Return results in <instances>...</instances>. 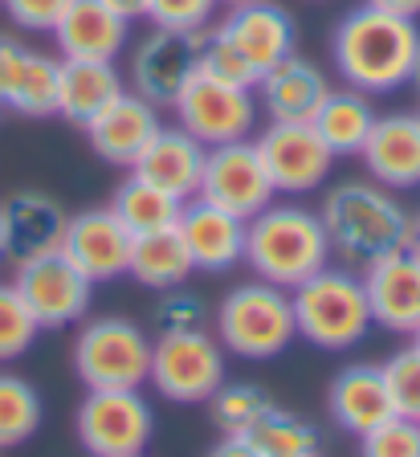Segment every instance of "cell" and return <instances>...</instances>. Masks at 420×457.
Segmentation results:
<instances>
[{
  "instance_id": "cell-1",
  "label": "cell",
  "mask_w": 420,
  "mask_h": 457,
  "mask_svg": "<svg viewBox=\"0 0 420 457\" xmlns=\"http://www.w3.org/2000/svg\"><path fill=\"white\" fill-rule=\"evenodd\" d=\"M420 49V29L412 17H396L375 4L351 9L331 37V62L343 78V86H355L363 95H391L412 82Z\"/></svg>"
},
{
  "instance_id": "cell-2",
  "label": "cell",
  "mask_w": 420,
  "mask_h": 457,
  "mask_svg": "<svg viewBox=\"0 0 420 457\" xmlns=\"http://www.w3.org/2000/svg\"><path fill=\"white\" fill-rule=\"evenodd\" d=\"M318 217L331 241V257H339L347 270H359V274L408 245L412 212L396 200V192L375 180L334 184L323 196Z\"/></svg>"
},
{
  "instance_id": "cell-3",
  "label": "cell",
  "mask_w": 420,
  "mask_h": 457,
  "mask_svg": "<svg viewBox=\"0 0 420 457\" xmlns=\"http://www.w3.org/2000/svg\"><path fill=\"white\" fill-rule=\"evenodd\" d=\"M245 266L282 290L302 286L310 274L331 266V241L323 217L306 204H266L245 228Z\"/></svg>"
},
{
  "instance_id": "cell-4",
  "label": "cell",
  "mask_w": 420,
  "mask_h": 457,
  "mask_svg": "<svg viewBox=\"0 0 420 457\" xmlns=\"http://www.w3.org/2000/svg\"><path fill=\"white\" fill-rule=\"evenodd\" d=\"M290 303H294L298 339L323 352H347L375 327L363 274L347 266H323L290 290Z\"/></svg>"
},
{
  "instance_id": "cell-5",
  "label": "cell",
  "mask_w": 420,
  "mask_h": 457,
  "mask_svg": "<svg viewBox=\"0 0 420 457\" xmlns=\"http://www.w3.org/2000/svg\"><path fill=\"white\" fill-rule=\"evenodd\" d=\"M217 339L225 355H237V360L261 363L282 355L298 339L290 290L261 278L233 286L217 306Z\"/></svg>"
},
{
  "instance_id": "cell-6",
  "label": "cell",
  "mask_w": 420,
  "mask_h": 457,
  "mask_svg": "<svg viewBox=\"0 0 420 457\" xmlns=\"http://www.w3.org/2000/svg\"><path fill=\"white\" fill-rule=\"evenodd\" d=\"M74 371L86 388H144L152 371V339L139 323L119 314L90 319L74 339Z\"/></svg>"
},
{
  "instance_id": "cell-7",
  "label": "cell",
  "mask_w": 420,
  "mask_h": 457,
  "mask_svg": "<svg viewBox=\"0 0 420 457\" xmlns=\"http://www.w3.org/2000/svg\"><path fill=\"white\" fill-rule=\"evenodd\" d=\"M147 384L172 404H209L225 384V347L212 331H160Z\"/></svg>"
},
{
  "instance_id": "cell-8",
  "label": "cell",
  "mask_w": 420,
  "mask_h": 457,
  "mask_svg": "<svg viewBox=\"0 0 420 457\" xmlns=\"http://www.w3.org/2000/svg\"><path fill=\"white\" fill-rule=\"evenodd\" d=\"M74 428L90 457H131L152 445L155 412L144 388H86Z\"/></svg>"
},
{
  "instance_id": "cell-9",
  "label": "cell",
  "mask_w": 420,
  "mask_h": 457,
  "mask_svg": "<svg viewBox=\"0 0 420 457\" xmlns=\"http://www.w3.org/2000/svg\"><path fill=\"white\" fill-rule=\"evenodd\" d=\"M172 111L176 123L188 135H196L204 147L249 139L253 127H258V95L249 86L220 82V78L204 74V70H196L188 78V86L176 95Z\"/></svg>"
},
{
  "instance_id": "cell-10",
  "label": "cell",
  "mask_w": 420,
  "mask_h": 457,
  "mask_svg": "<svg viewBox=\"0 0 420 457\" xmlns=\"http://www.w3.org/2000/svg\"><path fill=\"white\" fill-rule=\"evenodd\" d=\"M12 286H17V295L33 311L41 331H62V327L82 323L90 311V295H95V282L62 249L17 266Z\"/></svg>"
},
{
  "instance_id": "cell-11",
  "label": "cell",
  "mask_w": 420,
  "mask_h": 457,
  "mask_svg": "<svg viewBox=\"0 0 420 457\" xmlns=\"http://www.w3.org/2000/svg\"><path fill=\"white\" fill-rule=\"evenodd\" d=\"M201 200L217 204L225 212H237V217H258L266 204H274V184H269V171L261 163V152L253 139H237V143H220L209 147V160H204V180H201Z\"/></svg>"
},
{
  "instance_id": "cell-12",
  "label": "cell",
  "mask_w": 420,
  "mask_h": 457,
  "mask_svg": "<svg viewBox=\"0 0 420 457\" xmlns=\"http://www.w3.org/2000/svg\"><path fill=\"white\" fill-rule=\"evenodd\" d=\"M253 143H258L261 163H266L277 196L318 192V184H326L334 168L331 147L318 139L310 123H269Z\"/></svg>"
},
{
  "instance_id": "cell-13",
  "label": "cell",
  "mask_w": 420,
  "mask_h": 457,
  "mask_svg": "<svg viewBox=\"0 0 420 457\" xmlns=\"http://www.w3.org/2000/svg\"><path fill=\"white\" fill-rule=\"evenodd\" d=\"M204 33H180V29H155L131 49V90L155 106H172L188 78L201 70Z\"/></svg>"
},
{
  "instance_id": "cell-14",
  "label": "cell",
  "mask_w": 420,
  "mask_h": 457,
  "mask_svg": "<svg viewBox=\"0 0 420 457\" xmlns=\"http://www.w3.org/2000/svg\"><path fill=\"white\" fill-rule=\"evenodd\" d=\"M58 78L62 57L0 33V111L49 119L58 114Z\"/></svg>"
},
{
  "instance_id": "cell-15",
  "label": "cell",
  "mask_w": 420,
  "mask_h": 457,
  "mask_svg": "<svg viewBox=\"0 0 420 457\" xmlns=\"http://www.w3.org/2000/svg\"><path fill=\"white\" fill-rule=\"evenodd\" d=\"M131 228L115 217V209H82L66 220V237H62V253L74 262L90 282H111V278L127 274L131 262Z\"/></svg>"
},
{
  "instance_id": "cell-16",
  "label": "cell",
  "mask_w": 420,
  "mask_h": 457,
  "mask_svg": "<svg viewBox=\"0 0 420 457\" xmlns=\"http://www.w3.org/2000/svg\"><path fill=\"white\" fill-rule=\"evenodd\" d=\"M245 228H249L245 217L217 209V204H209L201 196L184 200L180 220H176V233H180L184 249H188L192 266L204 270V274H225V270L245 262Z\"/></svg>"
},
{
  "instance_id": "cell-17",
  "label": "cell",
  "mask_w": 420,
  "mask_h": 457,
  "mask_svg": "<svg viewBox=\"0 0 420 457\" xmlns=\"http://www.w3.org/2000/svg\"><path fill=\"white\" fill-rule=\"evenodd\" d=\"M220 33L237 46V54L249 62L253 74H266L277 62H286L298 46V25L282 4L274 0H249V4H237V9L225 12L220 21Z\"/></svg>"
},
{
  "instance_id": "cell-18",
  "label": "cell",
  "mask_w": 420,
  "mask_h": 457,
  "mask_svg": "<svg viewBox=\"0 0 420 457\" xmlns=\"http://www.w3.org/2000/svg\"><path fill=\"white\" fill-rule=\"evenodd\" d=\"M0 220H4V262L25 266L33 257L58 253L62 237H66L70 212L49 192L25 188V192H12L0 204Z\"/></svg>"
},
{
  "instance_id": "cell-19",
  "label": "cell",
  "mask_w": 420,
  "mask_h": 457,
  "mask_svg": "<svg viewBox=\"0 0 420 457\" xmlns=\"http://www.w3.org/2000/svg\"><path fill=\"white\" fill-rule=\"evenodd\" d=\"M363 168L367 180L383 184L391 192L420 188V119L416 111L380 114L363 143Z\"/></svg>"
},
{
  "instance_id": "cell-20",
  "label": "cell",
  "mask_w": 420,
  "mask_h": 457,
  "mask_svg": "<svg viewBox=\"0 0 420 457\" xmlns=\"http://www.w3.org/2000/svg\"><path fill=\"white\" fill-rule=\"evenodd\" d=\"M331 90H334L331 78L310 57H298V54H290L286 62L266 70L258 78V86H253L258 106L269 114V123H310Z\"/></svg>"
},
{
  "instance_id": "cell-21",
  "label": "cell",
  "mask_w": 420,
  "mask_h": 457,
  "mask_svg": "<svg viewBox=\"0 0 420 457\" xmlns=\"http://www.w3.org/2000/svg\"><path fill=\"white\" fill-rule=\"evenodd\" d=\"M363 286H367L375 327L391 335L420 331V257H412L408 249L383 257L363 270Z\"/></svg>"
},
{
  "instance_id": "cell-22",
  "label": "cell",
  "mask_w": 420,
  "mask_h": 457,
  "mask_svg": "<svg viewBox=\"0 0 420 457\" xmlns=\"http://www.w3.org/2000/svg\"><path fill=\"white\" fill-rule=\"evenodd\" d=\"M160 127H163L160 106L147 103V98L135 95V90H123V95L86 127V139L98 160L115 163V168H131V163L144 155L147 143L155 139Z\"/></svg>"
},
{
  "instance_id": "cell-23",
  "label": "cell",
  "mask_w": 420,
  "mask_h": 457,
  "mask_svg": "<svg viewBox=\"0 0 420 457\" xmlns=\"http://www.w3.org/2000/svg\"><path fill=\"white\" fill-rule=\"evenodd\" d=\"M62 62H119L131 41V21L103 0H74L54 29Z\"/></svg>"
},
{
  "instance_id": "cell-24",
  "label": "cell",
  "mask_w": 420,
  "mask_h": 457,
  "mask_svg": "<svg viewBox=\"0 0 420 457\" xmlns=\"http://www.w3.org/2000/svg\"><path fill=\"white\" fill-rule=\"evenodd\" d=\"M204 160H209V147L176 123V127H160V131H155V139L147 143L144 155L131 163V171L144 176L147 184H155V188L172 192L176 200H192L201 192Z\"/></svg>"
},
{
  "instance_id": "cell-25",
  "label": "cell",
  "mask_w": 420,
  "mask_h": 457,
  "mask_svg": "<svg viewBox=\"0 0 420 457\" xmlns=\"http://www.w3.org/2000/svg\"><path fill=\"white\" fill-rule=\"evenodd\" d=\"M326 409H331L334 425L351 437H363V433H372L383 420L396 417L380 363H351V368L339 371L326 388Z\"/></svg>"
},
{
  "instance_id": "cell-26",
  "label": "cell",
  "mask_w": 420,
  "mask_h": 457,
  "mask_svg": "<svg viewBox=\"0 0 420 457\" xmlns=\"http://www.w3.org/2000/svg\"><path fill=\"white\" fill-rule=\"evenodd\" d=\"M123 90L127 86H123V74H119V62H62L58 114L66 123L86 131Z\"/></svg>"
},
{
  "instance_id": "cell-27",
  "label": "cell",
  "mask_w": 420,
  "mask_h": 457,
  "mask_svg": "<svg viewBox=\"0 0 420 457\" xmlns=\"http://www.w3.org/2000/svg\"><path fill=\"white\" fill-rule=\"evenodd\" d=\"M375 106H372V95H363L355 86H343V90H331L326 103L318 106V114L310 119V127L318 131V139L331 147V155H359L367 135L375 127Z\"/></svg>"
},
{
  "instance_id": "cell-28",
  "label": "cell",
  "mask_w": 420,
  "mask_h": 457,
  "mask_svg": "<svg viewBox=\"0 0 420 457\" xmlns=\"http://www.w3.org/2000/svg\"><path fill=\"white\" fill-rule=\"evenodd\" d=\"M192 270L196 266H192V257H188V249H184L176 225L131 237L127 274H131L139 286H147V290H172V286H184Z\"/></svg>"
},
{
  "instance_id": "cell-29",
  "label": "cell",
  "mask_w": 420,
  "mask_h": 457,
  "mask_svg": "<svg viewBox=\"0 0 420 457\" xmlns=\"http://www.w3.org/2000/svg\"><path fill=\"white\" fill-rule=\"evenodd\" d=\"M111 209H115V217L139 237V233H155V228H172L176 220H180L184 200H176L172 192L155 188V184H147L144 176L131 171V176L115 188Z\"/></svg>"
},
{
  "instance_id": "cell-30",
  "label": "cell",
  "mask_w": 420,
  "mask_h": 457,
  "mask_svg": "<svg viewBox=\"0 0 420 457\" xmlns=\"http://www.w3.org/2000/svg\"><path fill=\"white\" fill-rule=\"evenodd\" d=\"M261 457H318V428L290 409L269 404V412L245 433Z\"/></svg>"
},
{
  "instance_id": "cell-31",
  "label": "cell",
  "mask_w": 420,
  "mask_h": 457,
  "mask_svg": "<svg viewBox=\"0 0 420 457\" xmlns=\"http://www.w3.org/2000/svg\"><path fill=\"white\" fill-rule=\"evenodd\" d=\"M41 396L25 376H12V371H0V449L25 445L41 428Z\"/></svg>"
},
{
  "instance_id": "cell-32",
  "label": "cell",
  "mask_w": 420,
  "mask_h": 457,
  "mask_svg": "<svg viewBox=\"0 0 420 457\" xmlns=\"http://www.w3.org/2000/svg\"><path fill=\"white\" fill-rule=\"evenodd\" d=\"M269 404H274V396L266 388H258V384H229V380L220 384L209 400L212 420H217L220 433H249L269 412Z\"/></svg>"
},
{
  "instance_id": "cell-33",
  "label": "cell",
  "mask_w": 420,
  "mask_h": 457,
  "mask_svg": "<svg viewBox=\"0 0 420 457\" xmlns=\"http://www.w3.org/2000/svg\"><path fill=\"white\" fill-rule=\"evenodd\" d=\"M41 335L33 311L25 306V298L17 295L12 282H0V363H12L33 347V339Z\"/></svg>"
},
{
  "instance_id": "cell-34",
  "label": "cell",
  "mask_w": 420,
  "mask_h": 457,
  "mask_svg": "<svg viewBox=\"0 0 420 457\" xmlns=\"http://www.w3.org/2000/svg\"><path fill=\"white\" fill-rule=\"evenodd\" d=\"M383 371V384H388V396H391V409L396 417H408L420 420V347L408 343L400 352H391L388 360L380 363Z\"/></svg>"
},
{
  "instance_id": "cell-35",
  "label": "cell",
  "mask_w": 420,
  "mask_h": 457,
  "mask_svg": "<svg viewBox=\"0 0 420 457\" xmlns=\"http://www.w3.org/2000/svg\"><path fill=\"white\" fill-rule=\"evenodd\" d=\"M201 70L212 78H220V82H233V86H258V74L249 70V62L237 54V46H233L220 29H204V41H201Z\"/></svg>"
},
{
  "instance_id": "cell-36",
  "label": "cell",
  "mask_w": 420,
  "mask_h": 457,
  "mask_svg": "<svg viewBox=\"0 0 420 457\" xmlns=\"http://www.w3.org/2000/svg\"><path fill=\"white\" fill-rule=\"evenodd\" d=\"M359 457H420V420L391 417L359 437Z\"/></svg>"
},
{
  "instance_id": "cell-37",
  "label": "cell",
  "mask_w": 420,
  "mask_h": 457,
  "mask_svg": "<svg viewBox=\"0 0 420 457\" xmlns=\"http://www.w3.org/2000/svg\"><path fill=\"white\" fill-rule=\"evenodd\" d=\"M217 0H147L144 17L155 29H180V33H204L217 17Z\"/></svg>"
},
{
  "instance_id": "cell-38",
  "label": "cell",
  "mask_w": 420,
  "mask_h": 457,
  "mask_svg": "<svg viewBox=\"0 0 420 457\" xmlns=\"http://www.w3.org/2000/svg\"><path fill=\"white\" fill-rule=\"evenodd\" d=\"M204 323H209V306L201 295H192L184 286L160 290V303H155V327L160 331H201Z\"/></svg>"
},
{
  "instance_id": "cell-39",
  "label": "cell",
  "mask_w": 420,
  "mask_h": 457,
  "mask_svg": "<svg viewBox=\"0 0 420 457\" xmlns=\"http://www.w3.org/2000/svg\"><path fill=\"white\" fill-rule=\"evenodd\" d=\"M74 0H0V9L25 33H54Z\"/></svg>"
},
{
  "instance_id": "cell-40",
  "label": "cell",
  "mask_w": 420,
  "mask_h": 457,
  "mask_svg": "<svg viewBox=\"0 0 420 457\" xmlns=\"http://www.w3.org/2000/svg\"><path fill=\"white\" fill-rule=\"evenodd\" d=\"M209 457H261V453L245 433H220V441L209 449Z\"/></svg>"
},
{
  "instance_id": "cell-41",
  "label": "cell",
  "mask_w": 420,
  "mask_h": 457,
  "mask_svg": "<svg viewBox=\"0 0 420 457\" xmlns=\"http://www.w3.org/2000/svg\"><path fill=\"white\" fill-rule=\"evenodd\" d=\"M363 4H375L383 12H396V17H420V0H363Z\"/></svg>"
},
{
  "instance_id": "cell-42",
  "label": "cell",
  "mask_w": 420,
  "mask_h": 457,
  "mask_svg": "<svg viewBox=\"0 0 420 457\" xmlns=\"http://www.w3.org/2000/svg\"><path fill=\"white\" fill-rule=\"evenodd\" d=\"M106 9H115L119 17H127V21H139L147 12V0H103Z\"/></svg>"
},
{
  "instance_id": "cell-43",
  "label": "cell",
  "mask_w": 420,
  "mask_h": 457,
  "mask_svg": "<svg viewBox=\"0 0 420 457\" xmlns=\"http://www.w3.org/2000/svg\"><path fill=\"white\" fill-rule=\"evenodd\" d=\"M408 249L412 257H420V212H412V220H408Z\"/></svg>"
},
{
  "instance_id": "cell-44",
  "label": "cell",
  "mask_w": 420,
  "mask_h": 457,
  "mask_svg": "<svg viewBox=\"0 0 420 457\" xmlns=\"http://www.w3.org/2000/svg\"><path fill=\"white\" fill-rule=\"evenodd\" d=\"M412 90H416V95H420V49H416V66H412Z\"/></svg>"
},
{
  "instance_id": "cell-45",
  "label": "cell",
  "mask_w": 420,
  "mask_h": 457,
  "mask_svg": "<svg viewBox=\"0 0 420 457\" xmlns=\"http://www.w3.org/2000/svg\"><path fill=\"white\" fill-rule=\"evenodd\" d=\"M217 4H225V9H237V4H249V0H217Z\"/></svg>"
},
{
  "instance_id": "cell-46",
  "label": "cell",
  "mask_w": 420,
  "mask_h": 457,
  "mask_svg": "<svg viewBox=\"0 0 420 457\" xmlns=\"http://www.w3.org/2000/svg\"><path fill=\"white\" fill-rule=\"evenodd\" d=\"M0 262H4V220H0Z\"/></svg>"
},
{
  "instance_id": "cell-47",
  "label": "cell",
  "mask_w": 420,
  "mask_h": 457,
  "mask_svg": "<svg viewBox=\"0 0 420 457\" xmlns=\"http://www.w3.org/2000/svg\"><path fill=\"white\" fill-rule=\"evenodd\" d=\"M412 343H416V347H420V331H416V335H412Z\"/></svg>"
},
{
  "instance_id": "cell-48",
  "label": "cell",
  "mask_w": 420,
  "mask_h": 457,
  "mask_svg": "<svg viewBox=\"0 0 420 457\" xmlns=\"http://www.w3.org/2000/svg\"><path fill=\"white\" fill-rule=\"evenodd\" d=\"M131 457H147V453H131Z\"/></svg>"
},
{
  "instance_id": "cell-49",
  "label": "cell",
  "mask_w": 420,
  "mask_h": 457,
  "mask_svg": "<svg viewBox=\"0 0 420 457\" xmlns=\"http://www.w3.org/2000/svg\"><path fill=\"white\" fill-rule=\"evenodd\" d=\"M416 119H420V106H416Z\"/></svg>"
}]
</instances>
